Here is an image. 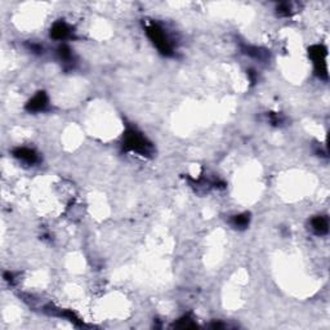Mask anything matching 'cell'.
<instances>
[{"mask_svg":"<svg viewBox=\"0 0 330 330\" xmlns=\"http://www.w3.org/2000/svg\"><path fill=\"white\" fill-rule=\"evenodd\" d=\"M16 158L21 162L26 163V164H35L38 162V155L35 154V151L27 147H18L13 152Z\"/></svg>","mask_w":330,"mask_h":330,"instance_id":"6","label":"cell"},{"mask_svg":"<svg viewBox=\"0 0 330 330\" xmlns=\"http://www.w3.org/2000/svg\"><path fill=\"white\" fill-rule=\"evenodd\" d=\"M309 54L315 65L316 74L320 78L327 79L328 78V67H327V49L323 45H313L309 49Z\"/></svg>","mask_w":330,"mask_h":330,"instance_id":"3","label":"cell"},{"mask_svg":"<svg viewBox=\"0 0 330 330\" xmlns=\"http://www.w3.org/2000/svg\"><path fill=\"white\" fill-rule=\"evenodd\" d=\"M249 221H250L249 214H248V213H244V214L235 215V217L232 218V221H231V223H232L233 227H236V228H239V230H243V228L248 227Z\"/></svg>","mask_w":330,"mask_h":330,"instance_id":"8","label":"cell"},{"mask_svg":"<svg viewBox=\"0 0 330 330\" xmlns=\"http://www.w3.org/2000/svg\"><path fill=\"white\" fill-rule=\"evenodd\" d=\"M71 35V27L63 21H58L50 29V36L56 40H65Z\"/></svg>","mask_w":330,"mask_h":330,"instance_id":"5","label":"cell"},{"mask_svg":"<svg viewBox=\"0 0 330 330\" xmlns=\"http://www.w3.org/2000/svg\"><path fill=\"white\" fill-rule=\"evenodd\" d=\"M277 12H279V15L280 16H289L291 13L290 4L288 3L280 4V5L277 7Z\"/></svg>","mask_w":330,"mask_h":330,"instance_id":"11","label":"cell"},{"mask_svg":"<svg viewBox=\"0 0 330 330\" xmlns=\"http://www.w3.org/2000/svg\"><path fill=\"white\" fill-rule=\"evenodd\" d=\"M147 35L151 39V41L154 43V45L158 48L163 54L165 56H172L173 47L170 40L168 39V36L165 34L164 30L158 25H150L147 27Z\"/></svg>","mask_w":330,"mask_h":330,"instance_id":"2","label":"cell"},{"mask_svg":"<svg viewBox=\"0 0 330 330\" xmlns=\"http://www.w3.org/2000/svg\"><path fill=\"white\" fill-rule=\"evenodd\" d=\"M58 56L61 58V61H63L65 63H70L72 58L71 49L67 45H61V47L58 48Z\"/></svg>","mask_w":330,"mask_h":330,"instance_id":"9","label":"cell"},{"mask_svg":"<svg viewBox=\"0 0 330 330\" xmlns=\"http://www.w3.org/2000/svg\"><path fill=\"white\" fill-rule=\"evenodd\" d=\"M245 53L251 56V57L258 58V60H263L266 57V52H262L259 48L255 47H247L245 48Z\"/></svg>","mask_w":330,"mask_h":330,"instance_id":"10","label":"cell"},{"mask_svg":"<svg viewBox=\"0 0 330 330\" xmlns=\"http://www.w3.org/2000/svg\"><path fill=\"white\" fill-rule=\"evenodd\" d=\"M311 228L316 235H325L329 230V225H328V219L325 217H316L311 221Z\"/></svg>","mask_w":330,"mask_h":330,"instance_id":"7","label":"cell"},{"mask_svg":"<svg viewBox=\"0 0 330 330\" xmlns=\"http://www.w3.org/2000/svg\"><path fill=\"white\" fill-rule=\"evenodd\" d=\"M124 148L141 155H150L152 152V146L146 137L133 128H129L124 134Z\"/></svg>","mask_w":330,"mask_h":330,"instance_id":"1","label":"cell"},{"mask_svg":"<svg viewBox=\"0 0 330 330\" xmlns=\"http://www.w3.org/2000/svg\"><path fill=\"white\" fill-rule=\"evenodd\" d=\"M48 106V97L44 92H39L36 93L31 100L29 101V103L26 104V110L30 112H40L45 110Z\"/></svg>","mask_w":330,"mask_h":330,"instance_id":"4","label":"cell"}]
</instances>
